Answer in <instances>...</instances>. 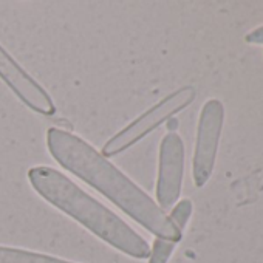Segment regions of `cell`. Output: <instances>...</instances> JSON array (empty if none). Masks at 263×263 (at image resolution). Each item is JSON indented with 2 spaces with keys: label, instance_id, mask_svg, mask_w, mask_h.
Listing matches in <instances>:
<instances>
[{
  "label": "cell",
  "instance_id": "6da1fadb",
  "mask_svg": "<svg viewBox=\"0 0 263 263\" xmlns=\"http://www.w3.org/2000/svg\"><path fill=\"white\" fill-rule=\"evenodd\" d=\"M47 149L61 167L96 189L157 238L177 245L181 241L183 231L172 223L157 201L90 143L65 128L50 127Z\"/></svg>",
  "mask_w": 263,
  "mask_h": 263
},
{
  "label": "cell",
  "instance_id": "7a4b0ae2",
  "mask_svg": "<svg viewBox=\"0 0 263 263\" xmlns=\"http://www.w3.org/2000/svg\"><path fill=\"white\" fill-rule=\"evenodd\" d=\"M28 181L39 197L111 248L132 258H149L151 245L143 235L61 171L50 166H34L28 171Z\"/></svg>",
  "mask_w": 263,
  "mask_h": 263
},
{
  "label": "cell",
  "instance_id": "3957f363",
  "mask_svg": "<svg viewBox=\"0 0 263 263\" xmlns=\"http://www.w3.org/2000/svg\"><path fill=\"white\" fill-rule=\"evenodd\" d=\"M195 99V88L191 85L181 87L164 99L157 102L154 107L146 110L143 115L135 118L130 124L122 127L116 135H113L104 146L101 154L105 158L116 157L127 149L134 147L143 138H146L155 128H158L163 122L171 119L178 111L184 110Z\"/></svg>",
  "mask_w": 263,
  "mask_h": 263
},
{
  "label": "cell",
  "instance_id": "277c9868",
  "mask_svg": "<svg viewBox=\"0 0 263 263\" xmlns=\"http://www.w3.org/2000/svg\"><path fill=\"white\" fill-rule=\"evenodd\" d=\"M223 119L224 107L221 101L209 99L203 104L197 125V140L192 158V177L197 187H203L212 175L221 137Z\"/></svg>",
  "mask_w": 263,
  "mask_h": 263
},
{
  "label": "cell",
  "instance_id": "5b68a950",
  "mask_svg": "<svg viewBox=\"0 0 263 263\" xmlns=\"http://www.w3.org/2000/svg\"><path fill=\"white\" fill-rule=\"evenodd\" d=\"M184 175V143L175 132L166 134L160 143L157 204L164 211L171 209L180 198Z\"/></svg>",
  "mask_w": 263,
  "mask_h": 263
},
{
  "label": "cell",
  "instance_id": "8992f818",
  "mask_svg": "<svg viewBox=\"0 0 263 263\" xmlns=\"http://www.w3.org/2000/svg\"><path fill=\"white\" fill-rule=\"evenodd\" d=\"M0 79L33 111L53 116L56 104L47 90L17 64V61L0 45Z\"/></svg>",
  "mask_w": 263,
  "mask_h": 263
},
{
  "label": "cell",
  "instance_id": "52a82bcc",
  "mask_svg": "<svg viewBox=\"0 0 263 263\" xmlns=\"http://www.w3.org/2000/svg\"><path fill=\"white\" fill-rule=\"evenodd\" d=\"M0 263H76L54 255L0 245Z\"/></svg>",
  "mask_w": 263,
  "mask_h": 263
},
{
  "label": "cell",
  "instance_id": "ba28073f",
  "mask_svg": "<svg viewBox=\"0 0 263 263\" xmlns=\"http://www.w3.org/2000/svg\"><path fill=\"white\" fill-rule=\"evenodd\" d=\"M175 248H177V243H174V241L155 238V241L151 248L149 263H167L169 258L172 257Z\"/></svg>",
  "mask_w": 263,
  "mask_h": 263
},
{
  "label": "cell",
  "instance_id": "9c48e42d",
  "mask_svg": "<svg viewBox=\"0 0 263 263\" xmlns=\"http://www.w3.org/2000/svg\"><path fill=\"white\" fill-rule=\"evenodd\" d=\"M192 209H194L192 201L189 198H183L175 204V208L172 209L169 218L172 220V223L180 231H184V228H186V224H187V221H189V218L192 215Z\"/></svg>",
  "mask_w": 263,
  "mask_h": 263
},
{
  "label": "cell",
  "instance_id": "30bf717a",
  "mask_svg": "<svg viewBox=\"0 0 263 263\" xmlns=\"http://www.w3.org/2000/svg\"><path fill=\"white\" fill-rule=\"evenodd\" d=\"M245 41L251 45H263V27H258V28L249 31L245 36Z\"/></svg>",
  "mask_w": 263,
  "mask_h": 263
}]
</instances>
